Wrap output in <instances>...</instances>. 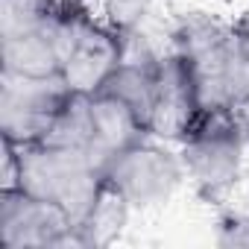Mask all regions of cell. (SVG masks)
<instances>
[{
  "label": "cell",
  "mask_w": 249,
  "mask_h": 249,
  "mask_svg": "<svg viewBox=\"0 0 249 249\" xmlns=\"http://www.w3.org/2000/svg\"><path fill=\"white\" fill-rule=\"evenodd\" d=\"M173 53L185 62L202 111L231 108L249 91V65L237 50L231 27L208 15H185L173 30Z\"/></svg>",
  "instance_id": "1"
},
{
  "label": "cell",
  "mask_w": 249,
  "mask_h": 249,
  "mask_svg": "<svg viewBox=\"0 0 249 249\" xmlns=\"http://www.w3.org/2000/svg\"><path fill=\"white\" fill-rule=\"evenodd\" d=\"M18 188L56 202L79 229L103 194V173L85 150L30 144L18 147Z\"/></svg>",
  "instance_id": "2"
},
{
  "label": "cell",
  "mask_w": 249,
  "mask_h": 249,
  "mask_svg": "<svg viewBox=\"0 0 249 249\" xmlns=\"http://www.w3.org/2000/svg\"><path fill=\"white\" fill-rule=\"evenodd\" d=\"M56 36L62 47V79L71 91H100V85L126 56V36L108 24H97L76 0L59 3Z\"/></svg>",
  "instance_id": "3"
},
{
  "label": "cell",
  "mask_w": 249,
  "mask_h": 249,
  "mask_svg": "<svg viewBox=\"0 0 249 249\" xmlns=\"http://www.w3.org/2000/svg\"><path fill=\"white\" fill-rule=\"evenodd\" d=\"M246 135L237 126L231 108L202 111L194 132L182 141V167L208 202L223 199L240 176Z\"/></svg>",
  "instance_id": "4"
},
{
  "label": "cell",
  "mask_w": 249,
  "mask_h": 249,
  "mask_svg": "<svg viewBox=\"0 0 249 249\" xmlns=\"http://www.w3.org/2000/svg\"><path fill=\"white\" fill-rule=\"evenodd\" d=\"M100 173L106 188L123 196L129 208H153L173 196L185 176V167L179 156L144 138L106 159L100 164Z\"/></svg>",
  "instance_id": "5"
},
{
  "label": "cell",
  "mask_w": 249,
  "mask_h": 249,
  "mask_svg": "<svg viewBox=\"0 0 249 249\" xmlns=\"http://www.w3.org/2000/svg\"><path fill=\"white\" fill-rule=\"evenodd\" d=\"M71 88L62 76H0V135L18 147L41 144Z\"/></svg>",
  "instance_id": "6"
},
{
  "label": "cell",
  "mask_w": 249,
  "mask_h": 249,
  "mask_svg": "<svg viewBox=\"0 0 249 249\" xmlns=\"http://www.w3.org/2000/svg\"><path fill=\"white\" fill-rule=\"evenodd\" d=\"M0 243L6 249L82 246L65 208L24 188H0Z\"/></svg>",
  "instance_id": "7"
},
{
  "label": "cell",
  "mask_w": 249,
  "mask_h": 249,
  "mask_svg": "<svg viewBox=\"0 0 249 249\" xmlns=\"http://www.w3.org/2000/svg\"><path fill=\"white\" fill-rule=\"evenodd\" d=\"M202 117V103L196 85L176 53L159 56V76H156V100L150 114V138L164 141H185Z\"/></svg>",
  "instance_id": "8"
},
{
  "label": "cell",
  "mask_w": 249,
  "mask_h": 249,
  "mask_svg": "<svg viewBox=\"0 0 249 249\" xmlns=\"http://www.w3.org/2000/svg\"><path fill=\"white\" fill-rule=\"evenodd\" d=\"M0 76H62L56 15L38 30L0 38Z\"/></svg>",
  "instance_id": "9"
},
{
  "label": "cell",
  "mask_w": 249,
  "mask_h": 249,
  "mask_svg": "<svg viewBox=\"0 0 249 249\" xmlns=\"http://www.w3.org/2000/svg\"><path fill=\"white\" fill-rule=\"evenodd\" d=\"M91 111H94V141H91V156L97 164L111 159L114 153L126 150L144 138H150L147 123L135 114L123 100L97 91L91 94Z\"/></svg>",
  "instance_id": "10"
},
{
  "label": "cell",
  "mask_w": 249,
  "mask_h": 249,
  "mask_svg": "<svg viewBox=\"0 0 249 249\" xmlns=\"http://www.w3.org/2000/svg\"><path fill=\"white\" fill-rule=\"evenodd\" d=\"M156 76H159V56H135V59L123 56V62L111 71V76L100 85V91L123 100L129 108H135V114L150 129V114H153V100H156Z\"/></svg>",
  "instance_id": "11"
},
{
  "label": "cell",
  "mask_w": 249,
  "mask_h": 249,
  "mask_svg": "<svg viewBox=\"0 0 249 249\" xmlns=\"http://www.w3.org/2000/svg\"><path fill=\"white\" fill-rule=\"evenodd\" d=\"M91 141H94L91 94L71 91V97L65 100L62 111L56 114L53 126H50V132H47V138H44L41 144H53V147H68V150H85V153H91Z\"/></svg>",
  "instance_id": "12"
},
{
  "label": "cell",
  "mask_w": 249,
  "mask_h": 249,
  "mask_svg": "<svg viewBox=\"0 0 249 249\" xmlns=\"http://www.w3.org/2000/svg\"><path fill=\"white\" fill-rule=\"evenodd\" d=\"M126 214H129V205L123 196H117L111 188H106L103 182V194L100 199L94 202V208L88 211V217L79 223V240L82 246H108L120 231H123V223H126Z\"/></svg>",
  "instance_id": "13"
},
{
  "label": "cell",
  "mask_w": 249,
  "mask_h": 249,
  "mask_svg": "<svg viewBox=\"0 0 249 249\" xmlns=\"http://www.w3.org/2000/svg\"><path fill=\"white\" fill-rule=\"evenodd\" d=\"M62 0H0V38L44 27Z\"/></svg>",
  "instance_id": "14"
},
{
  "label": "cell",
  "mask_w": 249,
  "mask_h": 249,
  "mask_svg": "<svg viewBox=\"0 0 249 249\" xmlns=\"http://www.w3.org/2000/svg\"><path fill=\"white\" fill-rule=\"evenodd\" d=\"M153 3H156V0H108V3H106L108 27H114L123 36H129L141 24V18L150 12Z\"/></svg>",
  "instance_id": "15"
},
{
  "label": "cell",
  "mask_w": 249,
  "mask_h": 249,
  "mask_svg": "<svg viewBox=\"0 0 249 249\" xmlns=\"http://www.w3.org/2000/svg\"><path fill=\"white\" fill-rule=\"evenodd\" d=\"M217 246L249 249V214H226L217 223Z\"/></svg>",
  "instance_id": "16"
},
{
  "label": "cell",
  "mask_w": 249,
  "mask_h": 249,
  "mask_svg": "<svg viewBox=\"0 0 249 249\" xmlns=\"http://www.w3.org/2000/svg\"><path fill=\"white\" fill-rule=\"evenodd\" d=\"M231 33H234V41H237L240 56H243L246 65H249V12H243V15L237 18V24L231 27Z\"/></svg>",
  "instance_id": "17"
},
{
  "label": "cell",
  "mask_w": 249,
  "mask_h": 249,
  "mask_svg": "<svg viewBox=\"0 0 249 249\" xmlns=\"http://www.w3.org/2000/svg\"><path fill=\"white\" fill-rule=\"evenodd\" d=\"M231 114H234V120H237V126L243 129V135H246V141H249V91L231 106Z\"/></svg>",
  "instance_id": "18"
}]
</instances>
